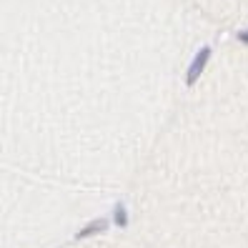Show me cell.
I'll return each mask as SVG.
<instances>
[{
	"label": "cell",
	"mask_w": 248,
	"mask_h": 248,
	"mask_svg": "<svg viewBox=\"0 0 248 248\" xmlns=\"http://www.w3.org/2000/svg\"><path fill=\"white\" fill-rule=\"evenodd\" d=\"M108 228V221L106 218H95V221H91L85 228H80L78 233H76V238H88V236H95V233H103Z\"/></svg>",
	"instance_id": "obj_2"
},
{
	"label": "cell",
	"mask_w": 248,
	"mask_h": 248,
	"mask_svg": "<svg viewBox=\"0 0 248 248\" xmlns=\"http://www.w3.org/2000/svg\"><path fill=\"white\" fill-rule=\"evenodd\" d=\"M113 221H115V226H128V211H125V206L123 203H118L115 206V211H113Z\"/></svg>",
	"instance_id": "obj_3"
},
{
	"label": "cell",
	"mask_w": 248,
	"mask_h": 248,
	"mask_svg": "<svg viewBox=\"0 0 248 248\" xmlns=\"http://www.w3.org/2000/svg\"><path fill=\"white\" fill-rule=\"evenodd\" d=\"M211 58H213V46H203V48L196 50L191 65H188V70H186V85L188 88H193V85L201 80V76L206 73V68L211 63Z\"/></svg>",
	"instance_id": "obj_1"
},
{
	"label": "cell",
	"mask_w": 248,
	"mask_h": 248,
	"mask_svg": "<svg viewBox=\"0 0 248 248\" xmlns=\"http://www.w3.org/2000/svg\"><path fill=\"white\" fill-rule=\"evenodd\" d=\"M236 40L243 43V46H248V31H238V33H236Z\"/></svg>",
	"instance_id": "obj_4"
}]
</instances>
